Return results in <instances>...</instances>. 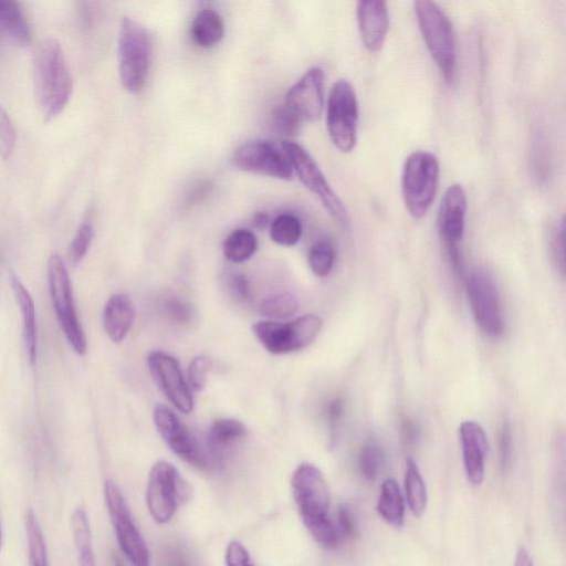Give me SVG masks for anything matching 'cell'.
Segmentation results:
<instances>
[{
    "label": "cell",
    "mask_w": 566,
    "mask_h": 566,
    "mask_svg": "<svg viewBox=\"0 0 566 566\" xmlns=\"http://www.w3.org/2000/svg\"><path fill=\"white\" fill-rule=\"evenodd\" d=\"M297 297L291 292H281L265 297L259 305V312L272 319H286L298 310Z\"/></svg>",
    "instance_id": "cell-31"
},
{
    "label": "cell",
    "mask_w": 566,
    "mask_h": 566,
    "mask_svg": "<svg viewBox=\"0 0 566 566\" xmlns=\"http://www.w3.org/2000/svg\"><path fill=\"white\" fill-rule=\"evenodd\" d=\"M552 249L556 256V260L559 261L560 268L564 269L565 264V248H564V219L562 218L557 223H555L552 231Z\"/></svg>",
    "instance_id": "cell-43"
},
{
    "label": "cell",
    "mask_w": 566,
    "mask_h": 566,
    "mask_svg": "<svg viewBox=\"0 0 566 566\" xmlns=\"http://www.w3.org/2000/svg\"><path fill=\"white\" fill-rule=\"evenodd\" d=\"M322 326L319 316L305 314L286 323L260 321L252 325V332L269 353L284 355L310 346Z\"/></svg>",
    "instance_id": "cell-7"
},
{
    "label": "cell",
    "mask_w": 566,
    "mask_h": 566,
    "mask_svg": "<svg viewBox=\"0 0 566 566\" xmlns=\"http://www.w3.org/2000/svg\"><path fill=\"white\" fill-rule=\"evenodd\" d=\"M153 59V38L136 20L124 17L118 32V75L123 87L139 93L147 81Z\"/></svg>",
    "instance_id": "cell-4"
},
{
    "label": "cell",
    "mask_w": 566,
    "mask_h": 566,
    "mask_svg": "<svg viewBox=\"0 0 566 566\" xmlns=\"http://www.w3.org/2000/svg\"><path fill=\"white\" fill-rule=\"evenodd\" d=\"M514 566H534L533 559L524 546L517 549Z\"/></svg>",
    "instance_id": "cell-45"
},
{
    "label": "cell",
    "mask_w": 566,
    "mask_h": 566,
    "mask_svg": "<svg viewBox=\"0 0 566 566\" xmlns=\"http://www.w3.org/2000/svg\"><path fill=\"white\" fill-rule=\"evenodd\" d=\"M7 36L20 45L31 42V32L20 4L0 0V38Z\"/></svg>",
    "instance_id": "cell-23"
},
{
    "label": "cell",
    "mask_w": 566,
    "mask_h": 566,
    "mask_svg": "<svg viewBox=\"0 0 566 566\" xmlns=\"http://www.w3.org/2000/svg\"><path fill=\"white\" fill-rule=\"evenodd\" d=\"M71 530L78 566H97L92 544L90 518L84 507L77 506L72 512Z\"/></svg>",
    "instance_id": "cell-25"
},
{
    "label": "cell",
    "mask_w": 566,
    "mask_h": 566,
    "mask_svg": "<svg viewBox=\"0 0 566 566\" xmlns=\"http://www.w3.org/2000/svg\"><path fill=\"white\" fill-rule=\"evenodd\" d=\"M439 161L430 151L416 150L405 160L401 193L411 217L420 219L430 209L439 184Z\"/></svg>",
    "instance_id": "cell-5"
},
{
    "label": "cell",
    "mask_w": 566,
    "mask_h": 566,
    "mask_svg": "<svg viewBox=\"0 0 566 566\" xmlns=\"http://www.w3.org/2000/svg\"><path fill=\"white\" fill-rule=\"evenodd\" d=\"M212 366L210 357L201 355L192 359L188 368V384L195 391L205 389L208 373Z\"/></svg>",
    "instance_id": "cell-35"
},
{
    "label": "cell",
    "mask_w": 566,
    "mask_h": 566,
    "mask_svg": "<svg viewBox=\"0 0 566 566\" xmlns=\"http://www.w3.org/2000/svg\"><path fill=\"white\" fill-rule=\"evenodd\" d=\"M94 237V229L90 222H83L70 243L67 258L72 265H77L86 255Z\"/></svg>",
    "instance_id": "cell-34"
},
{
    "label": "cell",
    "mask_w": 566,
    "mask_h": 566,
    "mask_svg": "<svg viewBox=\"0 0 566 566\" xmlns=\"http://www.w3.org/2000/svg\"><path fill=\"white\" fill-rule=\"evenodd\" d=\"M377 512L394 527H401L405 517V502L398 483L394 479L382 482L377 500Z\"/></svg>",
    "instance_id": "cell-26"
},
{
    "label": "cell",
    "mask_w": 566,
    "mask_h": 566,
    "mask_svg": "<svg viewBox=\"0 0 566 566\" xmlns=\"http://www.w3.org/2000/svg\"><path fill=\"white\" fill-rule=\"evenodd\" d=\"M135 319V308L130 297L124 293L109 296L103 310V327L113 343H120L129 333Z\"/></svg>",
    "instance_id": "cell-20"
},
{
    "label": "cell",
    "mask_w": 566,
    "mask_h": 566,
    "mask_svg": "<svg viewBox=\"0 0 566 566\" xmlns=\"http://www.w3.org/2000/svg\"><path fill=\"white\" fill-rule=\"evenodd\" d=\"M467 193L459 184L451 185L444 192L438 211V230L444 248H460L464 234Z\"/></svg>",
    "instance_id": "cell-17"
},
{
    "label": "cell",
    "mask_w": 566,
    "mask_h": 566,
    "mask_svg": "<svg viewBox=\"0 0 566 566\" xmlns=\"http://www.w3.org/2000/svg\"><path fill=\"white\" fill-rule=\"evenodd\" d=\"M46 273L49 292L63 334L73 350L83 356L87 349L86 336L76 314L67 268L57 253L50 255Z\"/></svg>",
    "instance_id": "cell-6"
},
{
    "label": "cell",
    "mask_w": 566,
    "mask_h": 566,
    "mask_svg": "<svg viewBox=\"0 0 566 566\" xmlns=\"http://www.w3.org/2000/svg\"><path fill=\"white\" fill-rule=\"evenodd\" d=\"M231 160L242 171L282 180L293 177L292 167L284 153L266 142H251L239 146Z\"/></svg>",
    "instance_id": "cell-15"
},
{
    "label": "cell",
    "mask_w": 566,
    "mask_h": 566,
    "mask_svg": "<svg viewBox=\"0 0 566 566\" xmlns=\"http://www.w3.org/2000/svg\"><path fill=\"white\" fill-rule=\"evenodd\" d=\"M104 499L117 543L132 566H150V554L127 502L113 480L104 484Z\"/></svg>",
    "instance_id": "cell-9"
},
{
    "label": "cell",
    "mask_w": 566,
    "mask_h": 566,
    "mask_svg": "<svg viewBox=\"0 0 566 566\" xmlns=\"http://www.w3.org/2000/svg\"><path fill=\"white\" fill-rule=\"evenodd\" d=\"M459 433L468 480L473 485H480L485 472L486 434L483 428L472 420L463 421L460 424Z\"/></svg>",
    "instance_id": "cell-19"
},
{
    "label": "cell",
    "mask_w": 566,
    "mask_h": 566,
    "mask_svg": "<svg viewBox=\"0 0 566 566\" xmlns=\"http://www.w3.org/2000/svg\"><path fill=\"white\" fill-rule=\"evenodd\" d=\"M248 429L243 422L234 418L216 419L208 431L207 446L211 461H221L224 453L237 442L244 439Z\"/></svg>",
    "instance_id": "cell-22"
},
{
    "label": "cell",
    "mask_w": 566,
    "mask_h": 566,
    "mask_svg": "<svg viewBox=\"0 0 566 566\" xmlns=\"http://www.w3.org/2000/svg\"><path fill=\"white\" fill-rule=\"evenodd\" d=\"M254 227L258 229H263L268 226L269 219L264 213H258L253 219Z\"/></svg>",
    "instance_id": "cell-47"
},
{
    "label": "cell",
    "mask_w": 566,
    "mask_h": 566,
    "mask_svg": "<svg viewBox=\"0 0 566 566\" xmlns=\"http://www.w3.org/2000/svg\"><path fill=\"white\" fill-rule=\"evenodd\" d=\"M1 545H2V531H1V524H0V548H1Z\"/></svg>",
    "instance_id": "cell-48"
},
{
    "label": "cell",
    "mask_w": 566,
    "mask_h": 566,
    "mask_svg": "<svg viewBox=\"0 0 566 566\" xmlns=\"http://www.w3.org/2000/svg\"><path fill=\"white\" fill-rule=\"evenodd\" d=\"M147 366L154 382L167 400L180 412L193 409V396L178 360L163 350H153L147 356Z\"/></svg>",
    "instance_id": "cell-14"
},
{
    "label": "cell",
    "mask_w": 566,
    "mask_h": 566,
    "mask_svg": "<svg viewBox=\"0 0 566 566\" xmlns=\"http://www.w3.org/2000/svg\"><path fill=\"white\" fill-rule=\"evenodd\" d=\"M403 484L407 503L412 514L422 515L427 506L428 493L418 465L411 458L406 460Z\"/></svg>",
    "instance_id": "cell-28"
},
{
    "label": "cell",
    "mask_w": 566,
    "mask_h": 566,
    "mask_svg": "<svg viewBox=\"0 0 566 566\" xmlns=\"http://www.w3.org/2000/svg\"><path fill=\"white\" fill-rule=\"evenodd\" d=\"M17 133L7 111L0 105V154L2 158H9L14 149Z\"/></svg>",
    "instance_id": "cell-37"
},
{
    "label": "cell",
    "mask_w": 566,
    "mask_h": 566,
    "mask_svg": "<svg viewBox=\"0 0 566 566\" xmlns=\"http://www.w3.org/2000/svg\"><path fill=\"white\" fill-rule=\"evenodd\" d=\"M335 249L328 240H318L310 249L308 265L318 277L327 276L334 266Z\"/></svg>",
    "instance_id": "cell-32"
},
{
    "label": "cell",
    "mask_w": 566,
    "mask_h": 566,
    "mask_svg": "<svg viewBox=\"0 0 566 566\" xmlns=\"http://www.w3.org/2000/svg\"><path fill=\"white\" fill-rule=\"evenodd\" d=\"M301 220L292 213L279 214L270 224V237L280 245L292 247L302 237Z\"/></svg>",
    "instance_id": "cell-30"
},
{
    "label": "cell",
    "mask_w": 566,
    "mask_h": 566,
    "mask_svg": "<svg viewBox=\"0 0 566 566\" xmlns=\"http://www.w3.org/2000/svg\"><path fill=\"white\" fill-rule=\"evenodd\" d=\"M338 534L347 538H354L357 534L355 517L347 505H340L337 512Z\"/></svg>",
    "instance_id": "cell-40"
},
{
    "label": "cell",
    "mask_w": 566,
    "mask_h": 566,
    "mask_svg": "<svg viewBox=\"0 0 566 566\" xmlns=\"http://www.w3.org/2000/svg\"><path fill=\"white\" fill-rule=\"evenodd\" d=\"M467 294L473 317L479 327L489 336L503 334L504 319L500 293L490 272L474 268L465 280Z\"/></svg>",
    "instance_id": "cell-12"
},
{
    "label": "cell",
    "mask_w": 566,
    "mask_h": 566,
    "mask_svg": "<svg viewBox=\"0 0 566 566\" xmlns=\"http://www.w3.org/2000/svg\"><path fill=\"white\" fill-rule=\"evenodd\" d=\"M227 285L237 300L245 301L250 297V283L243 274H230Z\"/></svg>",
    "instance_id": "cell-41"
},
{
    "label": "cell",
    "mask_w": 566,
    "mask_h": 566,
    "mask_svg": "<svg viewBox=\"0 0 566 566\" xmlns=\"http://www.w3.org/2000/svg\"><path fill=\"white\" fill-rule=\"evenodd\" d=\"M167 317L179 325H188L195 316L193 306L178 297H169L164 305Z\"/></svg>",
    "instance_id": "cell-36"
},
{
    "label": "cell",
    "mask_w": 566,
    "mask_h": 566,
    "mask_svg": "<svg viewBox=\"0 0 566 566\" xmlns=\"http://www.w3.org/2000/svg\"><path fill=\"white\" fill-rule=\"evenodd\" d=\"M34 84L39 107L46 120L67 104L73 81L60 42L43 39L34 51Z\"/></svg>",
    "instance_id": "cell-2"
},
{
    "label": "cell",
    "mask_w": 566,
    "mask_h": 566,
    "mask_svg": "<svg viewBox=\"0 0 566 566\" xmlns=\"http://www.w3.org/2000/svg\"><path fill=\"white\" fill-rule=\"evenodd\" d=\"M356 17L364 46L370 52L379 51L389 28L387 3L381 0L358 1Z\"/></svg>",
    "instance_id": "cell-18"
},
{
    "label": "cell",
    "mask_w": 566,
    "mask_h": 566,
    "mask_svg": "<svg viewBox=\"0 0 566 566\" xmlns=\"http://www.w3.org/2000/svg\"><path fill=\"white\" fill-rule=\"evenodd\" d=\"M188 496L189 485L175 465L158 461L151 467L146 484V504L155 522L168 523Z\"/></svg>",
    "instance_id": "cell-8"
},
{
    "label": "cell",
    "mask_w": 566,
    "mask_h": 566,
    "mask_svg": "<svg viewBox=\"0 0 566 566\" xmlns=\"http://www.w3.org/2000/svg\"><path fill=\"white\" fill-rule=\"evenodd\" d=\"M403 431V439L406 443L411 444L416 441V438L418 437L417 429L413 423L406 422L402 427Z\"/></svg>",
    "instance_id": "cell-46"
},
{
    "label": "cell",
    "mask_w": 566,
    "mask_h": 566,
    "mask_svg": "<svg viewBox=\"0 0 566 566\" xmlns=\"http://www.w3.org/2000/svg\"><path fill=\"white\" fill-rule=\"evenodd\" d=\"M358 101L353 85L337 80L328 94L326 126L332 143L343 153L352 151L357 142Z\"/></svg>",
    "instance_id": "cell-10"
},
{
    "label": "cell",
    "mask_w": 566,
    "mask_h": 566,
    "mask_svg": "<svg viewBox=\"0 0 566 566\" xmlns=\"http://www.w3.org/2000/svg\"><path fill=\"white\" fill-rule=\"evenodd\" d=\"M9 279L14 298L17 301L22 317V332L27 357L29 364L33 366L36 364L38 357V328L35 305L30 292L20 281V279L14 273H10Z\"/></svg>",
    "instance_id": "cell-21"
},
{
    "label": "cell",
    "mask_w": 566,
    "mask_h": 566,
    "mask_svg": "<svg viewBox=\"0 0 566 566\" xmlns=\"http://www.w3.org/2000/svg\"><path fill=\"white\" fill-rule=\"evenodd\" d=\"M512 459V436L509 424L505 422L500 436V463L502 471H506Z\"/></svg>",
    "instance_id": "cell-42"
},
{
    "label": "cell",
    "mask_w": 566,
    "mask_h": 566,
    "mask_svg": "<svg viewBox=\"0 0 566 566\" xmlns=\"http://www.w3.org/2000/svg\"><path fill=\"white\" fill-rule=\"evenodd\" d=\"M325 72L314 65L285 94L284 105L301 120L313 122L321 117L324 107Z\"/></svg>",
    "instance_id": "cell-16"
},
{
    "label": "cell",
    "mask_w": 566,
    "mask_h": 566,
    "mask_svg": "<svg viewBox=\"0 0 566 566\" xmlns=\"http://www.w3.org/2000/svg\"><path fill=\"white\" fill-rule=\"evenodd\" d=\"M344 411V403L340 398L333 399L327 407V419L332 430L337 427Z\"/></svg>",
    "instance_id": "cell-44"
},
{
    "label": "cell",
    "mask_w": 566,
    "mask_h": 566,
    "mask_svg": "<svg viewBox=\"0 0 566 566\" xmlns=\"http://www.w3.org/2000/svg\"><path fill=\"white\" fill-rule=\"evenodd\" d=\"M224 559L226 566H254L249 552L237 539L229 542L227 545Z\"/></svg>",
    "instance_id": "cell-39"
},
{
    "label": "cell",
    "mask_w": 566,
    "mask_h": 566,
    "mask_svg": "<svg viewBox=\"0 0 566 566\" xmlns=\"http://www.w3.org/2000/svg\"><path fill=\"white\" fill-rule=\"evenodd\" d=\"M385 457L381 448L375 442L366 443L358 457V468L364 479L375 480L381 472Z\"/></svg>",
    "instance_id": "cell-33"
},
{
    "label": "cell",
    "mask_w": 566,
    "mask_h": 566,
    "mask_svg": "<svg viewBox=\"0 0 566 566\" xmlns=\"http://www.w3.org/2000/svg\"><path fill=\"white\" fill-rule=\"evenodd\" d=\"M281 146L301 182L321 200L335 220L347 227L349 224L347 209L327 182L315 159L297 143L285 140Z\"/></svg>",
    "instance_id": "cell-11"
},
{
    "label": "cell",
    "mask_w": 566,
    "mask_h": 566,
    "mask_svg": "<svg viewBox=\"0 0 566 566\" xmlns=\"http://www.w3.org/2000/svg\"><path fill=\"white\" fill-rule=\"evenodd\" d=\"M29 566H50L43 530L35 512L29 509L24 516Z\"/></svg>",
    "instance_id": "cell-27"
},
{
    "label": "cell",
    "mask_w": 566,
    "mask_h": 566,
    "mask_svg": "<svg viewBox=\"0 0 566 566\" xmlns=\"http://www.w3.org/2000/svg\"><path fill=\"white\" fill-rule=\"evenodd\" d=\"M301 119L285 105L274 112V125L283 135L293 136L300 128Z\"/></svg>",
    "instance_id": "cell-38"
},
{
    "label": "cell",
    "mask_w": 566,
    "mask_h": 566,
    "mask_svg": "<svg viewBox=\"0 0 566 566\" xmlns=\"http://www.w3.org/2000/svg\"><path fill=\"white\" fill-rule=\"evenodd\" d=\"M258 249L254 233L248 229L232 231L223 241L222 251L226 259L234 263L249 260Z\"/></svg>",
    "instance_id": "cell-29"
},
{
    "label": "cell",
    "mask_w": 566,
    "mask_h": 566,
    "mask_svg": "<svg viewBox=\"0 0 566 566\" xmlns=\"http://www.w3.org/2000/svg\"><path fill=\"white\" fill-rule=\"evenodd\" d=\"M413 9L426 46L443 81L452 86L457 81L458 55L455 34L450 19L433 1H415Z\"/></svg>",
    "instance_id": "cell-3"
},
{
    "label": "cell",
    "mask_w": 566,
    "mask_h": 566,
    "mask_svg": "<svg viewBox=\"0 0 566 566\" xmlns=\"http://www.w3.org/2000/svg\"><path fill=\"white\" fill-rule=\"evenodd\" d=\"M293 499L304 526L322 547L335 548L337 528L329 518L331 495L322 471L312 463H301L291 478Z\"/></svg>",
    "instance_id": "cell-1"
},
{
    "label": "cell",
    "mask_w": 566,
    "mask_h": 566,
    "mask_svg": "<svg viewBox=\"0 0 566 566\" xmlns=\"http://www.w3.org/2000/svg\"><path fill=\"white\" fill-rule=\"evenodd\" d=\"M153 418L159 436L177 457L198 470L210 469L209 454L175 411L166 405H157Z\"/></svg>",
    "instance_id": "cell-13"
},
{
    "label": "cell",
    "mask_w": 566,
    "mask_h": 566,
    "mask_svg": "<svg viewBox=\"0 0 566 566\" xmlns=\"http://www.w3.org/2000/svg\"><path fill=\"white\" fill-rule=\"evenodd\" d=\"M190 34L199 46L210 48L216 45L224 34L222 17L211 8L200 10L191 22Z\"/></svg>",
    "instance_id": "cell-24"
}]
</instances>
